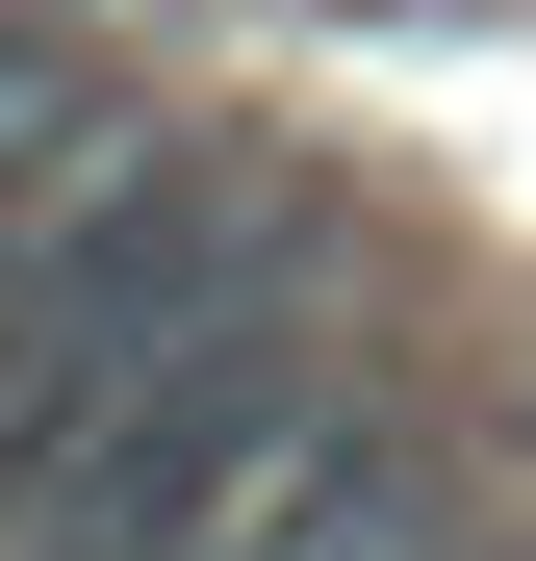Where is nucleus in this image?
<instances>
[{
  "label": "nucleus",
  "instance_id": "obj_1",
  "mask_svg": "<svg viewBox=\"0 0 536 561\" xmlns=\"http://www.w3.org/2000/svg\"><path fill=\"white\" fill-rule=\"evenodd\" d=\"M128 179H153V128L103 103V77H52V51H0V280H26V255H77V230L128 205Z\"/></svg>",
  "mask_w": 536,
  "mask_h": 561
}]
</instances>
